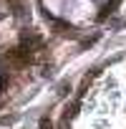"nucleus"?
Listing matches in <instances>:
<instances>
[{
	"label": "nucleus",
	"instance_id": "1",
	"mask_svg": "<svg viewBox=\"0 0 126 129\" xmlns=\"http://www.w3.org/2000/svg\"><path fill=\"white\" fill-rule=\"evenodd\" d=\"M20 46H23V48H28V51H35V48H40V46H43V41H40V36H38L35 30H23Z\"/></svg>",
	"mask_w": 126,
	"mask_h": 129
},
{
	"label": "nucleus",
	"instance_id": "4",
	"mask_svg": "<svg viewBox=\"0 0 126 129\" xmlns=\"http://www.w3.org/2000/svg\"><path fill=\"white\" fill-rule=\"evenodd\" d=\"M48 126H50V119L43 116V119H40V129H48Z\"/></svg>",
	"mask_w": 126,
	"mask_h": 129
},
{
	"label": "nucleus",
	"instance_id": "3",
	"mask_svg": "<svg viewBox=\"0 0 126 129\" xmlns=\"http://www.w3.org/2000/svg\"><path fill=\"white\" fill-rule=\"evenodd\" d=\"M8 3H13V10H15V15H23V0H8Z\"/></svg>",
	"mask_w": 126,
	"mask_h": 129
},
{
	"label": "nucleus",
	"instance_id": "6",
	"mask_svg": "<svg viewBox=\"0 0 126 129\" xmlns=\"http://www.w3.org/2000/svg\"><path fill=\"white\" fill-rule=\"evenodd\" d=\"M58 91H60V96H66V94H68V84H60V89H58Z\"/></svg>",
	"mask_w": 126,
	"mask_h": 129
},
{
	"label": "nucleus",
	"instance_id": "2",
	"mask_svg": "<svg viewBox=\"0 0 126 129\" xmlns=\"http://www.w3.org/2000/svg\"><path fill=\"white\" fill-rule=\"evenodd\" d=\"M10 61L13 63H18V66H23V63H30L33 61V51H28V48H15V51H10Z\"/></svg>",
	"mask_w": 126,
	"mask_h": 129
},
{
	"label": "nucleus",
	"instance_id": "7",
	"mask_svg": "<svg viewBox=\"0 0 126 129\" xmlns=\"http://www.w3.org/2000/svg\"><path fill=\"white\" fill-rule=\"evenodd\" d=\"M0 124H13V116H3V119H0Z\"/></svg>",
	"mask_w": 126,
	"mask_h": 129
},
{
	"label": "nucleus",
	"instance_id": "5",
	"mask_svg": "<svg viewBox=\"0 0 126 129\" xmlns=\"http://www.w3.org/2000/svg\"><path fill=\"white\" fill-rule=\"evenodd\" d=\"M5 86H8V76H0V91H3Z\"/></svg>",
	"mask_w": 126,
	"mask_h": 129
}]
</instances>
